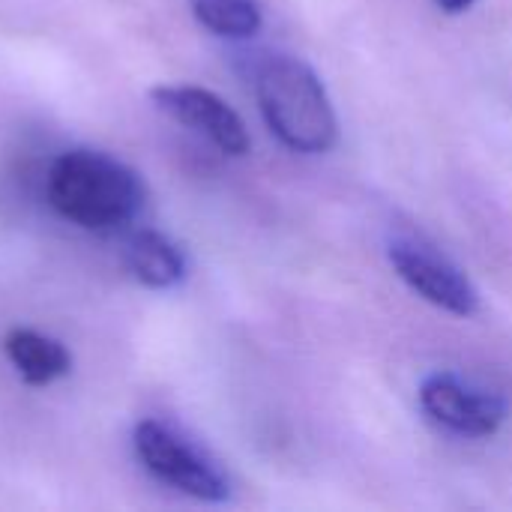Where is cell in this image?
Wrapping results in <instances>:
<instances>
[{
	"label": "cell",
	"instance_id": "cell-1",
	"mask_svg": "<svg viewBox=\"0 0 512 512\" xmlns=\"http://www.w3.org/2000/svg\"><path fill=\"white\" fill-rule=\"evenodd\" d=\"M48 201L78 228L117 231L144 210L147 186L126 162L102 150L75 147L54 159L48 171Z\"/></svg>",
	"mask_w": 512,
	"mask_h": 512
},
{
	"label": "cell",
	"instance_id": "cell-2",
	"mask_svg": "<svg viewBox=\"0 0 512 512\" xmlns=\"http://www.w3.org/2000/svg\"><path fill=\"white\" fill-rule=\"evenodd\" d=\"M255 93L270 132L294 153H327L339 138L333 102L315 69L273 54L258 66Z\"/></svg>",
	"mask_w": 512,
	"mask_h": 512
},
{
	"label": "cell",
	"instance_id": "cell-3",
	"mask_svg": "<svg viewBox=\"0 0 512 512\" xmlns=\"http://www.w3.org/2000/svg\"><path fill=\"white\" fill-rule=\"evenodd\" d=\"M132 444H135L138 462L159 483L195 501H207V504L228 501L231 486L222 468L171 426L159 420H141L132 432Z\"/></svg>",
	"mask_w": 512,
	"mask_h": 512
},
{
	"label": "cell",
	"instance_id": "cell-4",
	"mask_svg": "<svg viewBox=\"0 0 512 512\" xmlns=\"http://www.w3.org/2000/svg\"><path fill=\"white\" fill-rule=\"evenodd\" d=\"M423 411L444 429L468 438H492L507 420V402L459 375L435 372L420 387Z\"/></svg>",
	"mask_w": 512,
	"mask_h": 512
},
{
	"label": "cell",
	"instance_id": "cell-5",
	"mask_svg": "<svg viewBox=\"0 0 512 512\" xmlns=\"http://www.w3.org/2000/svg\"><path fill=\"white\" fill-rule=\"evenodd\" d=\"M390 261L396 267V273L402 276V282L417 291L423 300H429L432 306L459 315V318H471L480 309V294L474 288V282L444 255L420 246V243H408L399 240L390 246Z\"/></svg>",
	"mask_w": 512,
	"mask_h": 512
},
{
	"label": "cell",
	"instance_id": "cell-6",
	"mask_svg": "<svg viewBox=\"0 0 512 512\" xmlns=\"http://www.w3.org/2000/svg\"><path fill=\"white\" fill-rule=\"evenodd\" d=\"M150 99L156 102L159 111H165L177 123H183L192 132H198L207 141H213L222 153H228V156L249 153L246 123L213 90L192 87V84H171V87H156L150 93Z\"/></svg>",
	"mask_w": 512,
	"mask_h": 512
},
{
	"label": "cell",
	"instance_id": "cell-7",
	"mask_svg": "<svg viewBox=\"0 0 512 512\" xmlns=\"http://www.w3.org/2000/svg\"><path fill=\"white\" fill-rule=\"evenodd\" d=\"M3 351L12 369L33 387H48L72 369V354L57 339L30 327L9 330L3 339Z\"/></svg>",
	"mask_w": 512,
	"mask_h": 512
},
{
	"label": "cell",
	"instance_id": "cell-8",
	"mask_svg": "<svg viewBox=\"0 0 512 512\" xmlns=\"http://www.w3.org/2000/svg\"><path fill=\"white\" fill-rule=\"evenodd\" d=\"M126 270L135 282L153 291H168L186 279V255L159 231H138L123 252Z\"/></svg>",
	"mask_w": 512,
	"mask_h": 512
},
{
	"label": "cell",
	"instance_id": "cell-9",
	"mask_svg": "<svg viewBox=\"0 0 512 512\" xmlns=\"http://www.w3.org/2000/svg\"><path fill=\"white\" fill-rule=\"evenodd\" d=\"M192 15L216 36L249 39L261 30V6L255 0H189Z\"/></svg>",
	"mask_w": 512,
	"mask_h": 512
},
{
	"label": "cell",
	"instance_id": "cell-10",
	"mask_svg": "<svg viewBox=\"0 0 512 512\" xmlns=\"http://www.w3.org/2000/svg\"><path fill=\"white\" fill-rule=\"evenodd\" d=\"M444 12H450V15H459V12H465V9H471L477 0H435Z\"/></svg>",
	"mask_w": 512,
	"mask_h": 512
}]
</instances>
